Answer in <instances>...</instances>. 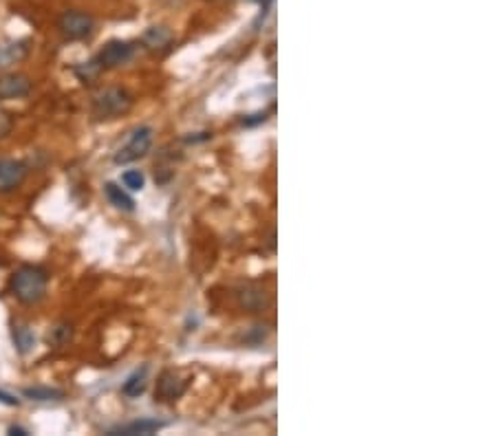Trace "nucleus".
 I'll return each instance as SVG.
<instances>
[{
  "mask_svg": "<svg viewBox=\"0 0 496 436\" xmlns=\"http://www.w3.org/2000/svg\"><path fill=\"white\" fill-rule=\"evenodd\" d=\"M93 115L97 120H117L132 108V95L126 89L108 86L93 95Z\"/></svg>",
  "mask_w": 496,
  "mask_h": 436,
  "instance_id": "obj_2",
  "label": "nucleus"
},
{
  "mask_svg": "<svg viewBox=\"0 0 496 436\" xmlns=\"http://www.w3.org/2000/svg\"><path fill=\"white\" fill-rule=\"evenodd\" d=\"M186 385H188V381H184L177 373L165 371L159 377V381H157L155 399L157 401H174V399H179L181 395L186 392Z\"/></svg>",
  "mask_w": 496,
  "mask_h": 436,
  "instance_id": "obj_7",
  "label": "nucleus"
},
{
  "mask_svg": "<svg viewBox=\"0 0 496 436\" xmlns=\"http://www.w3.org/2000/svg\"><path fill=\"white\" fill-rule=\"evenodd\" d=\"M27 177V165L15 159H0V192H11L20 188Z\"/></svg>",
  "mask_w": 496,
  "mask_h": 436,
  "instance_id": "obj_6",
  "label": "nucleus"
},
{
  "mask_svg": "<svg viewBox=\"0 0 496 436\" xmlns=\"http://www.w3.org/2000/svg\"><path fill=\"white\" fill-rule=\"evenodd\" d=\"M71 335H73V331H71V326H69V324H60V326H56L51 333H49V344H53V346H64L66 342L71 340Z\"/></svg>",
  "mask_w": 496,
  "mask_h": 436,
  "instance_id": "obj_18",
  "label": "nucleus"
},
{
  "mask_svg": "<svg viewBox=\"0 0 496 436\" xmlns=\"http://www.w3.org/2000/svg\"><path fill=\"white\" fill-rule=\"evenodd\" d=\"M135 58V46L126 40H110L102 51L97 53L95 64L99 69H117Z\"/></svg>",
  "mask_w": 496,
  "mask_h": 436,
  "instance_id": "obj_5",
  "label": "nucleus"
},
{
  "mask_svg": "<svg viewBox=\"0 0 496 436\" xmlns=\"http://www.w3.org/2000/svg\"><path fill=\"white\" fill-rule=\"evenodd\" d=\"M31 93V79L23 73L0 77V99H20Z\"/></svg>",
  "mask_w": 496,
  "mask_h": 436,
  "instance_id": "obj_8",
  "label": "nucleus"
},
{
  "mask_svg": "<svg viewBox=\"0 0 496 436\" xmlns=\"http://www.w3.org/2000/svg\"><path fill=\"white\" fill-rule=\"evenodd\" d=\"M153 146V128L151 126H139L135 132L130 135L126 146H122L115 155V163H132L137 159H144L151 153Z\"/></svg>",
  "mask_w": 496,
  "mask_h": 436,
  "instance_id": "obj_3",
  "label": "nucleus"
},
{
  "mask_svg": "<svg viewBox=\"0 0 496 436\" xmlns=\"http://www.w3.org/2000/svg\"><path fill=\"white\" fill-rule=\"evenodd\" d=\"M165 423L161 421H153V418H141V421H135V423H128V425H122L117 430H113L110 436L115 434H124V436H132V434H155L163 428Z\"/></svg>",
  "mask_w": 496,
  "mask_h": 436,
  "instance_id": "obj_10",
  "label": "nucleus"
},
{
  "mask_svg": "<svg viewBox=\"0 0 496 436\" xmlns=\"http://www.w3.org/2000/svg\"><path fill=\"white\" fill-rule=\"evenodd\" d=\"M239 297H241V304H243L245 309H250V311H260V309L265 307V291H260V289L245 287V289L239 293Z\"/></svg>",
  "mask_w": 496,
  "mask_h": 436,
  "instance_id": "obj_14",
  "label": "nucleus"
},
{
  "mask_svg": "<svg viewBox=\"0 0 496 436\" xmlns=\"http://www.w3.org/2000/svg\"><path fill=\"white\" fill-rule=\"evenodd\" d=\"M27 399L31 401H58L64 397L62 390H56V388H42V385H36V388H25L23 392Z\"/></svg>",
  "mask_w": 496,
  "mask_h": 436,
  "instance_id": "obj_15",
  "label": "nucleus"
},
{
  "mask_svg": "<svg viewBox=\"0 0 496 436\" xmlns=\"http://www.w3.org/2000/svg\"><path fill=\"white\" fill-rule=\"evenodd\" d=\"M122 183H124V188H128L132 192H139L144 188V183H146V177L139 170H126L122 174Z\"/></svg>",
  "mask_w": 496,
  "mask_h": 436,
  "instance_id": "obj_17",
  "label": "nucleus"
},
{
  "mask_svg": "<svg viewBox=\"0 0 496 436\" xmlns=\"http://www.w3.org/2000/svg\"><path fill=\"white\" fill-rule=\"evenodd\" d=\"M104 192H106V198H108L110 203L117 207V210H124V212H132V210H135V200H132L120 186H115V183H106Z\"/></svg>",
  "mask_w": 496,
  "mask_h": 436,
  "instance_id": "obj_11",
  "label": "nucleus"
},
{
  "mask_svg": "<svg viewBox=\"0 0 496 436\" xmlns=\"http://www.w3.org/2000/svg\"><path fill=\"white\" fill-rule=\"evenodd\" d=\"M93 27H95L93 15L77 9L64 11L58 23V29L66 40H84L93 33Z\"/></svg>",
  "mask_w": 496,
  "mask_h": 436,
  "instance_id": "obj_4",
  "label": "nucleus"
},
{
  "mask_svg": "<svg viewBox=\"0 0 496 436\" xmlns=\"http://www.w3.org/2000/svg\"><path fill=\"white\" fill-rule=\"evenodd\" d=\"M9 434H18V436H23V434H27V430H23V428H9Z\"/></svg>",
  "mask_w": 496,
  "mask_h": 436,
  "instance_id": "obj_20",
  "label": "nucleus"
},
{
  "mask_svg": "<svg viewBox=\"0 0 496 436\" xmlns=\"http://www.w3.org/2000/svg\"><path fill=\"white\" fill-rule=\"evenodd\" d=\"M0 401H5V404H9V406H18V399L11 395H5L3 390H0Z\"/></svg>",
  "mask_w": 496,
  "mask_h": 436,
  "instance_id": "obj_19",
  "label": "nucleus"
},
{
  "mask_svg": "<svg viewBox=\"0 0 496 436\" xmlns=\"http://www.w3.org/2000/svg\"><path fill=\"white\" fill-rule=\"evenodd\" d=\"M49 276L42 267L25 264L11 276V293L23 304H38L46 293Z\"/></svg>",
  "mask_w": 496,
  "mask_h": 436,
  "instance_id": "obj_1",
  "label": "nucleus"
},
{
  "mask_svg": "<svg viewBox=\"0 0 496 436\" xmlns=\"http://www.w3.org/2000/svg\"><path fill=\"white\" fill-rule=\"evenodd\" d=\"M146 385H148V368H141V371L132 373V375L124 381L122 392H124L126 397H139V395H144Z\"/></svg>",
  "mask_w": 496,
  "mask_h": 436,
  "instance_id": "obj_12",
  "label": "nucleus"
},
{
  "mask_svg": "<svg viewBox=\"0 0 496 436\" xmlns=\"http://www.w3.org/2000/svg\"><path fill=\"white\" fill-rule=\"evenodd\" d=\"M13 342H15V346H18L20 353H29L31 346H33V342H36V338H33L31 328H27V326H15V328H13Z\"/></svg>",
  "mask_w": 496,
  "mask_h": 436,
  "instance_id": "obj_16",
  "label": "nucleus"
},
{
  "mask_svg": "<svg viewBox=\"0 0 496 436\" xmlns=\"http://www.w3.org/2000/svg\"><path fill=\"white\" fill-rule=\"evenodd\" d=\"M170 31L165 29V27H151L148 29L146 33H144V38H141V42L148 46V49H161V46H165L170 42Z\"/></svg>",
  "mask_w": 496,
  "mask_h": 436,
  "instance_id": "obj_13",
  "label": "nucleus"
},
{
  "mask_svg": "<svg viewBox=\"0 0 496 436\" xmlns=\"http://www.w3.org/2000/svg\"><path fill=\"white\" fill-rule=\"evenodd\" d=\"M25 56H27V42L0 40V71L9 69L15 62H20Z\"/></svg>",
  "mask_w": 496,
  "mask_h": 436,
  "instance_id": "obj_9",
  "label": "nucleus"
}]
</instances>
